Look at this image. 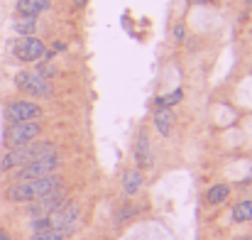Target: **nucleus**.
Instances as JSON below:
<instances>
[{
	"instance_id": "5",
	"label": "nucleus",
	"mask_w": 252,
	"mask_h": 240,
	"mask_svg": "<svg viewBox=\"0 0 252 240\" xmlns=\"http://www.w3.org/2000/svg\"><path fill=\"white\" fill-rule=\"evenodd\" d=\"M42 133V125L37 120H30V123H12L7 130H5V147H20V145H27L32 140H37Z\"/></svg>"
},
{
	"instance_id": "2",
	"label": "nucleus",
	"mask_w": 252,
	"mask_h": 240,
	"mask_svg": "<svg viewBox=\"0 0 252 240\" xmlns=\"http://www.w3.org/2000/svg\"><path fill=\"white\" fill-rule=\"evenodd\" d=\"M49 152H57V150H54V145L47 142V140H42V142L32 140V142H27V145L10 147V150L2 155V160H0V169H2V171L20 169V167H25V164H30V162H34V160H39V157H44V155H49Z\"/></svg>"
},
{
	"instance_id": "6",
	"label": "nucleus",
	"mask_w": 252,
	"mask_h": 240,
	"mask_svg": "<svg viewBox=\"0 0 252 240\" xmlns=\"http://www.w3.org/2000/svg\"><path fill=\"white\" fill-rule=\"evenodd\" d=\"M64 204H66V191H64V186H59V189H54V191L39 196L37 201H30L27 213L34 216V218H39V216H49V213H54L57 208H62Z\"/></svg>"
},
{
	"instance_id": "17",
	"label": "nucleus",
	"mask_w": 252,
	"mask_h": 240,
	"mask_svg": "<svg viewBox=\"0 0 252 240\" xmlns=\"http://www.w3.org/2000/svg\"><path fill=\"white\" fill-rule=\"evenodd\" d=\"M71 238V233L69 231H59V228H44V231H37V233H32V240H66Z\"/></svg>"
},
{
	"instance_id": "4",
	"label": "nucleus",
	"mask_w": 252,
	"mask_h": 240,
	"mask_svg": "<svg viewBox=\"0 0 252 240\" xmlns=\"http://www.w3.org/2000/svg\"><path fill=\"white\" fill-rule=\"evenodd\" d=\"M57 169H59V155H57V152H49V155H44V157H39V160L20 167V171L15 174V181H27V179L49 176V174H57Z\"/></svg>"
},
{
	"instance_id": "11",
	"label": "nucleus",
	"mask_w": 252,
	"mask_h": 240,
	"mask_svg": "<svg viewBox=\"0 0 252 240\" xmlns=\"http://www.w3.org/2000/svg\"><path fill=\"white\" fill-rule=\"evenodd\" d=\"M120 184H123V194L125 196H135V194H140V189L145 184V176H142V171L137 167L135 169H125Z\"/></svg>"
},
{
	"instance_id": "7",
	"label": "nucleus",
	"mask_w": 252,
	"mask_h": 240,
	"mask_svg": "<svg viewBox=\"0 0 252 240\" xmlns=\"http://www.w3.org/2000/svg\"><path fill=\"white\" fill-rule=\"evenodd\" d=\"M44 115L42 105H37L34 101H12L5 110L7 123H30V120H39Z\"/></svg>"
},
{
	"instance_id": "15",
	"label": "nucleus",
	"mask_w": 252,
	"mask_h": 240,
	"mask_svg": "<svg viewBox=\"0 0 252 240\" xmlns=\"http://www.w3.org/2000/svg\"><path fill=\"white\" fill-rule=\"evenodd\" d=\"M15 32L22 34V37H32L34 30H37V17H30V15H17V20L12 22Z\"/></svg>"
},
{
	"instance_id": "20",
	"label": "nucleus",
	"mask_w": 252,
	"mask_h": 240,
	"mask_svg": "<svg viewBox=\"0 0 252 240\" xmlns=\"http://www.w3.org/2000/svg\"><path fill=\"white\" fill-rule=\"evenodd\" d=\"M34 71H37L39 76H44V79H47V76H54V67H52L49 62H42V64H39Z\"/></svg>"
},
{
	"instance_id": "13",
	"label": "nucleus",
	"mask_w": 252,
	"mask_h": 240,
	"mask_svg": "<svg viewBox=\"0 0 252 240\" xmlns=\"http://www.w3.org/2000/svg\"><path fill=\"white\" fill-rule=\"evenodd\" d=\"M47 10H52V0H17V15L39 17Z\"/></svg>"
},
{
	"instance_id": "22",
	"label": "nucleus",
	"mask_w": 252,
	"mask_h": 240,
	"mask_svg": "<svg viewBox=\"0 0 252 240\" xmlns=\"http://www.w3.org/2000/svg\"><path fill=\"white\" fill-rule=\"evenodd\" d=\"M76 5H79V7H84V5H86V0H76Z\"/></svg>"
},
{
	"instance_id": "16",
	"label": "nucleus",
	"mask_w": 252,
	"mask_h": 240,
	"mask_svg": "<svg viewBox=\"0 0 252 240\" xmlns=\"http://www.w3.org/2000/svg\"><path fill=\"white\" fill-rule=\"evenodd\" d=\"M233 221L235 223H252V199H243L233 206Z\"/></svg>"
},
{
	"instance_id": "3",
	"label": "nucleus",
	"mask_w": 252,
	"mask_h": 240,
	"mask_svg": "<svg viewBox=\"0 0 252 240\" xmlns=\"http://www.w3.org/2000/svg\"><path fill=\"white\" fill-rule=\"evenodd\" d=\"M15 86H17L22 93L32 96V98H49V96H52V83L44 79V76H39L34 69L17 71V76H15Z\"/></svg>"
},
{
	"instance_id": "12",
	"label": "nucleus",
	"mask_w": 252,
	"mask_h": 240,
	"mask_svg": "<svg viewBox=\"0 0 252 240\" xmlns=\"http://www.w3.org/2000/svg\"><path fill=\"white\" fill-rule=\"evenodd\" d=\"M174 123H176V118H174L171 108H155V128H157V133H159L162 137H169V135H171Z\"/></svg>"
},
{
	"instance_id": "1",
	"label": "nucleus",
	"mask_w": 252,
	"mask_h": 240,
	"mask_svg": "<svg viewBox=\"0 0 252 240\" xmlns=\"http://www.w3.org/2000/svg\"><path fill=\"white\" fill-rule=\"evenodd\" d=\"M62 186V176L59 174H49V176H39V179H27V181H15L5 189V199L12 204H30L37 201L39 196L54 191Z\"/></svg>"
},
{
	"instance_id": "9",
	"label": "nucleus",
	"mask_w": 252,
	"mask_h": 240,
	"mask_svg": "<svg viewBox=\"0 0 252 240\" xmlns=\"http://www.w3.org/2000/svg\"><path fill=\"white\" fill-rule=\"evenodd\" d=\"M12 52H15V57H17L20 62L32 64V62H39V59L47 54V47H44V42L37 39V37H22V39L12 47Z\"/></svg>"
},
{
	"instance_id": "8",
	"label": "nucleus",
	"mask_w": 252,
	"mask_h": 240,
	"mask_svg": "<svg viewBox=\"0 0 252 240\" xmlns=\"http://www.w3.org/2000/svg\"><path fill=\"white\" fill-rule=\"evenodd\" d=\"M79 216H81V211H79L76 204H64L62 208H57V211L49 213L47 218H49V226H52V228L74 233V231L79 228Z\"/></svg>"
},
{
	"instance_id": "14",
	"label": "nucleus",
	"mask_w": 252,
	"mask_h": 240,
	"mask_svg": "<svg viewBox=\"0 0 252 240\" xmlns=\"http://www.w3.org/2000/svg\"><path fill=\"white\" fill-rule=\"evenodd\" d=\"M228 196H230V186L228 184H213L206 191V204L208 206H220V204L228 201Z\"/></svg>"
},
{
	"instance_id": "19",
	"label": "nucleus",
	"mask_w": 252,
	"mask_h": 240,
	"mask_svg": "<svg viewBox=\"0 0 252 240\" xmlns=\"http://www.w3.org/2000/svg\"><path fill=\"white\" fill-rule=\"evenodd\" d=\"M27 228H30L32 233H37V231H44V228H49V218H47V216H39V218H32V221L27 223Z\"/></svg>"
},
{
	"instance_id": "18",
	"label": "nucleus",
	"mask_w": 252,
	"mask_h": 240,
	"mask_svg": "<svg viewBox=\"0 0 252 240\" xmlns=\"http://www.w3.org/2000/svg\"><path fill=\"white\" fill-rule=\"evenodd\" d=\"M184 98V93H181V88H176L174 93H169V96H162V98H157V108H171V105H176L179 101Z\"/></svg>"
},
{
	"instance_id": "10",
	"label": "nucleus",
	"mask_w": 252,
	"mask_h": 240,
	"mask_svg": "<svg viewBox=\"0 0 252 240\" xmlns=\"http://www.w3.org/2000/svg\"><path fill=\"white\" fill-rule=\"evenodd\" d=\"M135 164H137V169L142 171V169H152V164H155V157H152V142H150V135L142 130L140 135H137V140H135Z\"/></svg>"
},
{
	"instance_id": "21",
	"label": "nucleus",
	"mask_w": 252,
	"mask_h": 240,
	"mask_svg": "<svg viewBox=\"0 0 252 240\" xmlns=\"http://www.w3.org/2000/svg\"><path fill=\"white\" fill-rule=\"evenodd\" d=\"M184 37H186V27L179 22V25L174 27V39H176V42H184Z\"/></svg>"
}]
</instances>
